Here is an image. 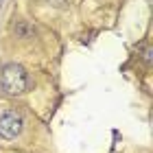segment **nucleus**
Segmentation results:
<instances>
[{
    "label": "nucleus",
    "instance_id": "nucleus-2",
    "mask_svg": "<svg viewBox=\"0 0 153 153\" xmlns=\"http://www.w3.org/2000/svg\"><path fill=\"white\" fill-rule=\"evenodd\" d=\"M24 129V118L20 112H4L0 116V138L16 140Z\"/></svg>",
    "mask_w": 153,
    "mask_h": 153
},
{
    "label": "nucleus",
    "instance_id": "nucleus-4",
    "mask_svg": "<svg viewBox=\"0 0 153 153\" xmlns=\"http://www.w3.org/2000/svg\"><path fill=\"white\" fill-rule=\"evenodd\" d=\"M142 57H144V59H147V61L151 59V48H149L147 44H144V46H142Z\"/></svg>",
    "mask_w": 153,
    "mask_h": 153
},
{
    "label": "nucleus",
    "instance_id": "nucleus-1",
    "mask_svg": "<svg viewBox=\"0 0 153 153\" xmlns=\"http://www.w3.org/2000/svg\"><path fill=\"white\" fill-rule=\"evenodd\" d=\"M31 79L29 72L24 70L20 64H7L0 72V90L7 96H20L24 92H29Z\"/></svg>",
    "mask_w": 153,
    "mask_h": 153
},
{
    "label": "nucleus",
    "instance_id": "nucleus-3",
    "mask_svg": "<svg viewBox=\"0 0 153 153\" xmlns=\"http://www.w3.org/2000/svg\"><path fill=\"white\" fill-rule=\"evenodd\" d=\"M13 31H16V35H18V37H33V33H35L33 24H29L26 20H18L16 26H13Z\"/></svg>",
    "mask_w": 153,
    "mask_h": 153
}]
</instances>
